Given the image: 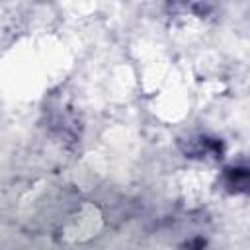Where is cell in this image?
Wrapping results in <instances>:
<instances>
[{
    "label": "cell",
    "instance_id": "cell-2",
    "mask_svg": "<svg viewBox=\"0 0 250 250\" xmlns=\"http://www.w3.org/2000/svg\"><path fill=\"white\" fill-rule=\"evenodd\" d=\"M223 186L230 193H244L248 189V168L246 166L227 168L223 174Z\"/></svg>",
    "mask_w": 250,
    "mask_h": 250
},
{
    "label": "cell",
    "instance_id": "cell-1",
    "mask_svg": "<svg viewBox=\"0 0 250 250\" xmlns=\"http://www.w3.org/2000/svg\"><path fill=\"white\" fill-rule=\"evenodd\" d=\"M182 150L189 158H205V156H221L223 154V143L209 137H197L189 139L188 145H182Z\"/></svg>",
    "mask_w": 250,
    "mask_h": 250
},
{
    "label": "cell",
    "instance_id": "cell-3",
    "mask_svg": "<svg viewBox=\"0 0 250 250\" xmlns=\"http://www.w3.org/2000/svg\"><path fill=\"white\" fill-rule=\"evenodd\" d=\"M170 10L174 12H195V14H201V6L203 2L201 0H166Z\"/></svg>",
    "mask_w": 250,
    "mask_h": 250
}]
</instances>
